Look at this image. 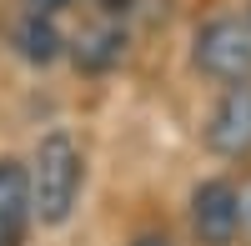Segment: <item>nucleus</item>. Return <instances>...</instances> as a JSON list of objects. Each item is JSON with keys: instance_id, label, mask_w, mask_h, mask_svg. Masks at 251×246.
Listing matches in <instances>:
<instances>
[{"instance_id": "obj_4", "label": "nucleus", "mask_w": 251, "mask_h": 246, "mask_svg": "<svg viewBox=\"0 0 251 246\" xmlns=\"http://www.w3.org/2000/svg\"><path fill=\"white\" fill-rule=\"evenodd\" d=\"M206 141H211V151H221V156H246L251 151V80H236V86L216 100Z\"/></svg>"}, {"instance_id": "obj_10", "label": "nucleus", "mask_w": 251, "mask_h": 246, "mask_svg": "<svg viewBox=\"0 0 251 246\" xmlns=\"http://www.w3.org/2000/svg\"><path fill=\"white\" fill-rule=\"evenodd\" d=\"M131 246H171V241H166V236H136Z\"/></svg>"}, {"instance_id": "obj_1", "label": "nucleus", "mask_w": 251, "mask_h": 246, "mask_svg": "<svg viewBox=\"0 0 251 246\" xmlns=\"http://www.w3.org/2000/svg\"><path fill=\"white\" fill-rule=\"evenodd\" d=\"M80 196V151L71 136H46L35 146V161H30V211L46 221V226H60L71 216Z\"/></svg>"}, {"instance_id": "obj_5", "label": "nucleus", "mask_w": 251, "mask_h": 246, "mask_svg": "<svg viewBox=\"0 0 251 246\" xmlns=\"http://www.w3.org/2000/svg\"><path fill=\"white\" fill-rule=\"evenodd\" d=\"M25 216H30V171L0 156V246H15Z\"/></svg>"}, {"instance_id": "obj_7", "label": "nucleus", "mask_w": 251, "mask_h": 246, "mask_svg": "<svg viewBox=\"0 0 251 246\" xmlns=\"http://www.w3.org/2000/svg\"><path fill=\"white\" fill-rule=\"evenodd\" d=\"M121 30H100V35H91L86 46H80V66H91V71H100V66H111V60L121 55Z\"/></svg>"}, {"instance_id": "obj_2", "label": "nucleus", "mask_w": 251, "mask_h": 246, "mask_svg": "<svg viewBox=\"0 0 251 246\" xmlns=\"http://www.w3.org/2000/svg\"><path fill=\"white\" fill-rule=\"evenodd\" d=\"M196 66L216 80H251V25L211 20L196 30Z\"/></svg>"}, {"instance_id": "obj_3", "label": "nucleus", "mask_w": 251, "mask_h": 246, "mask_svg": "<svg viewBox=\"0 0 251 246\" xmlns=\"http://www.w3.org/2000/svg\"><path fill=\"white\" fill-rule=\"evenodd\" d=\"M191 226L206 246H231L241 231V191L231 181H201L191 196Z\"/></svg>"}, {"instance_id": "obj_6", "label": "nucleus", "mask_w": 251, "mask_h": 246, "mask_svg": "<svg viewBox=\"0 0 251 246\" xmlns=\"http://www.w3.org/2000/svg\"><path fill=\"white\" fill-rule=\"evenodd\" d=\"M20 55H25V60H35V66H50V60L60 55V30L50 25V20L46 15H30L25 20V25H20Z\"/></svg>"}, {"instance_id": "obj_8", "label": "nucleus", "mask_w": 251, "mask_h": 246, "mask_svg": "<svg viewBox=\"0 0 251 246\" xmlns=\"http://www.w3.org/2000/svg\"><path fill=\"white\" fill-rule=\"evenodd\" d=\"M30 5H35V15H55V10H66L71 0H30Z\"/></svg>"}, {"instance_id": "obj_9", "label": "nucleus", "mask_w": 251, "mask_h": 246, "mask_svg": "<svg viewBox=\"0 0 251 246\" xmlns=\"http://www.w3.org/2000/svg\"><path fill=\"white\" fill-rule=\"evenodd\" d=\"M241 226L251 231V181H246V191H241Z\"/></svg>"}]
</instances>
